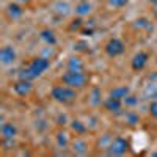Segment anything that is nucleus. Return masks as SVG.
I'll return each mask as SVG.
<instances>
[{"instance_id": "1", "label": "nucleus", "mask_w": 157, "mask_h": 157, "mask_svg": "<svg viewBox=\"0 0 157 157\" xmlns=\"http://www.w3.org/2000/svg\"><path fill=\"white\" fill-rule=\"evenodd\" d=\"M50 68V61L44 57H36L30 61L27 68H24L19 72V78H25V80H35L39 75H43L47 69Z\"/></svg>"}, {"instance_id": "2", "label": "nucleus", "mask_w": 157, "mask_h": 157, "mask_svg": "<svg viewBox=\"0 0 157 157\" xmlns=\"http://www.w3.org/2000/svg\"><path fill=\"white\" fill-rule=\"evenodd\" d=\"M50 96L54 101H57L60 104H71L78 98L75 88H71L68 85H55L50 90Z\"/></svg>"}, {"instance_id": "3", "label": "nucleus", "mask_w": 157, "mask_h": 157, "mask_svg": "<svg viewBox=\"0 0 157 157\" xmlns=\"http://www.w3.org/2000/svg\"><path fill=\"white\" fill-rule=\"evenodd\" d=\"M61 82H63L64 85L71 86V88L78 90V88L86 86V83H88V75H86L83 71H71V69H68L66 72L61 75Z\"/></svg>"}, {"instance_id": "4", "label": "nucleus", "mask_w": 157, "mask_h": 157, "mask_svg": "<svg viewBox=\"0 0 157 157\" xmlns=\"http://www.w3.org/2000/svg\"><path fill=\"white\" fill-rule=\"evenodd\" d=\"M129 151V141L123 137H116L110 141V145L107 146V152L110 155H124Z\"/></svg>"}, {"instance_id": "5", "label": "nucleus", "mask_w": 157, "mask_h": 157, "mask_svg": "<svg viewBox=\"0 0 157 157\" xmlns=\"http://www.w3.org/2000/svg\"><path fill=\"white\" fill-rule=\"evenodd\" d=\"M124 50H126V46H124V43L121 41L120 38H112L105 44V54L109 57H112V58L120 57L121 54H124Z\"/></svg>"}, {"instance_id": "6", "label": "nucleus", "mask_w": 157, "mask_h": 157, "mask_svg": "<svg viewBox=\"0 0 157 157\" xmlns=\"http://www.w3.org/2000/svg\"><path fill=\"white\" fill-rule=\"evenodd\" d=\"M13 91H14V94L24 98L27 96L30 91H32V80H25V78H19L17 82L13 83Z\"/></svg>"}, {"instance_id": "7", "label": "nucleus", "mask_w": 157, "mask_h": 157, "mask_svg": "<svg viewBox=\"0 0 157 157\" xmlns=\"http://www.w3.org/2000/svg\"><path fill=\"white\" fill-rule=\"evenodd\" d=\"M0 61L2 64L8 66V64H13L16 61V50L13 46H3L2 50H0Z\"/></svg>"}, {"instance_id": "8", "label": "nucleus", "mask_w": 157, "mask_h": 157, "mask_svg": "<svg viewBox=\"0 0 157 157\" xmlns=\"http://www.w3.org/2000/svg\"><path fill=\"white\" fill-rule=\"evenodd\" d=\"M123 102H124L123 99L109 96V99L104 102V109H105L107 112H110V113L118 115V113H121V110H123Z\"/></svg>"}, {"instance_id": "9", "label": "nucleus", "mask_w": 157, "mask_h": 157, "mask_svg": "<svg viewBox=\"0 0 157 157\" xmlns=\"http://www.w3.org/2000/svg\"><path fill=\"white\" fill-rule=\"evenodd\" d=\"M148 60H149V55L146 52H138V54L132 58V69L134 71L145 69V66L148 64Z\"/></svg>"}, {"instance_id": "10", "label": "nucleus", "mask_w": 157, "mask_h": 157, "mask_svg": "<svg viewBox=\"0 0 157 157\" xmlns=\"http://www.w3.org/2000/svg\"><path fill=\"white\" fill-rule=\"evenodd\" d=\"M0 130H2L3 140H13V138L17 135V127L13 124V123H3Z\"/></svg>"}, {"instance_id": "11", "label": "nucleus", "mask_w": 157, "mask_h": 157, "mask_svg": "<svg viewBox=\"0 0 157 157\" xmlns=\"http://www.w3.org/2000/svg\"><path fill=\"white\" fill-rule=\"evenodd\" d=\"M6 14H8L10 19L16 21V19H19V17L24 14V10H22V6L19 5V2H17V3H10V5L6 6Z\"/></svg>"}, {"instance_id": "12", "label": "nucleus", "mask_w": 157, "mask_h": 157, "mask_svg": "<svg viewBox=\"0 0 157 157\" xmlns=\"http://www.w3.org/2000/svg\"><path fill=\"white\" fill-rule=\"evenodd\" d=\"M91 10H93V6H91V3L88 2V0H82V2H78L75 5V14L83 17V16H88L90 14Z\"/></svg>"}, {"instance_id": "13", "label": "nucleus", "mask_w": 157, "mask_h": 157, "mask_svg": "<svg viewBox=\"0 0 157 157\" xmlns=\"http://www.w3.org/2000/svg\"><path fill=\"white\" fill-rule=\"evenodd\" d=\"M39 38H41V41L46 43L47 46H55L57 44V36L52 30H43L39 33Z\"/></svg>"}, {"instance_id": "14", "label": "nucleus", "mask_w": 157, "mask_h": 157, "mask_svg": "<svg viewBox=\"0 0 157 157\" xmlns=\"http://www.w3.org/2000/svg\"><path fill=\"white\" fill-rule=\"evenodd\" d=\"M129 94H130L129 86H116V88H113V90L110 91V96L118 98V99H123V101H124Z\"/></svg>"}, {"instance_id": "15", "label": "nucleus", "mask_w": 157, "mask_h": 157, "mask_svg": "<svg viewBox=\"0 0 157 157\" xmlns=\"http://www.w3.org/2000/svg\"><path fill=\"white\" fill-rule=\"evenodd\" d=\"M72 151L75 154H86L88 152V145L86 141L82 138H77L75 141H72Z\"/></svg>"}, {"instance_id": "16", "label": "nucleus", "mask_w": 157, "mask_h": 157, "mask_svg": "<svg viewBox=\"0 0 157 157\" xmlns=\"http://www.w3.org/2000/svg\"><path fill=\"white\" fill-rule=\"evenodd\" d=\"M66 66L71 71H83V61L78 57H71V58H68Z\"/></svg>"}, {"instance_id": "17", "label": "nucleus", "mask_w": 157, "mask_h": 157, "mask_svg": "<svg viewBox=\"0 0 157 157\" xmlns=\"http://www.w3.org/2000/svg\"><path fill=\"white\" fill-rule=\"evenodd\" d=\"M57 143L61 149H66L69 146V137H68V132H64V130H60L57 134Z\"/></svg>"}, {"instance_id": "18", "label": "nucleus", "mask_w": 157, "mask_h": 157, "mask_svg": "<svg viewBox=\"0 0 157 157\" xmlns=\"http://www.w3.org/2000/svg\"><path fill=\"white\" fill-rule=\"evenodd\" d=\"M71 129L75 132V135H83L86 132V126L82 121H78V120H72L71 121Z\"/></svg>"}, {"instance_id": "19", "label": "nucleus", "mask_w": 157, "mask_h": 157, "mask_svg": "<svg viewBox=\"0 0 157 157\" xmlns=\"http://www.w3.org/2000/svg\"><path fill=\"white\" fill-rule=\"evenodd\" d=\"M55 10H57L58 14L66 16L68 13H69V10H71V6H69V3H68V2H58V3L55 5Z\"/></svg>"}, {"instance_id": "20", "label": "nucleus", "mask_w": 157, "mask_h": 157, "mask_svg": "<svg viewBox=\"0 0 157 157\" xmlns=\"http://www.w3.org/2000/svg\"><path fill=\"white\" fill-rule=\"evenodd\" d=\"M107 3L110 8H115V10H120L123 6H126L129 3V0H107Z\"/></svg>"}, {"instance_id": "21", "label": "nucleus", "mask_w": 157, "mask_h": 157, "mask_svg": "<svg viewBox=\"0 0 157 157\" xmlns=\"http://www.w3.org/2000/svg\"><path fill=\"white\" fill-rule=\"evenodd\" d=\"M146 94L149 96V99L157 101V85H149L146 88Z\"/></svg>"}, {"instance_id": "22", "label": "nucleus", "mask_w": 157, "mask_h": 157, "mask_svg": "<svg viewBox=\"0 0 157 157\" xmlns=\"http://www.w3.org/2000/svg\"><path fill=\"white\" fill-rule=\"evenodd\" d=\"M149 115L154 118V120H157V101H152L149 104Z\"/></svg>"}, {"instance_id": "23", "label": "nucleus", "mask_w": 157, "mask_h": 157, "mask_svg": "<svg viewBox=\"0 0 157 157\" xmlns=\"http://www.w3.org/2000/svg\"><path fill=\"white\" fill-rule=\"evenodd\" d=\"M137 102H138V99H137L135 96H130V94L124 99V104H126V105H129V107H134Z\"/></svg>"}, {"instance_id": "24", "label": "nucleus", "mask_w": 157, "mask_h": 157, "mask_svg": "<svg viewBox=\"0 0 157 157\" xmlns=\"http://www.w3.org/2000/svg\"><path fill=\"white\" fill-rule=\"evenodd\" d=\"M127 118H129L130 124H137L138 123V116H135V115H127Z\"/></svg>"}, {"instance_id": "25", "label": "nucleus", "mask_w": 157, "mask_h": 157, "mask_svg": "<svg viewBox=\"0 0 157 157\" xmlns=\"http://www.w3.org/2000/svg\"><path fill=\"white\" fill-rule=\"evenodd\" d=\"M135 22H137V24H135V27H145V25H148L145 19H137Z\"/></svg>"}, {"instance_id": "26", "label": "nucleus", "mask_w": 157, "mask_h": 157, "mask_svg": "<svg viewBox=\"0 0 157 157\" xmlns=\"http://www.w3.org/2000/svg\"><path fill=\"white\" fill-rule=\"evenodd\" d=\"M58 124H60V126H64V124H66V116H64V115L58 118Z\"/></svg>"}, {"instance_id": "27", "label": "nucleus", "mask_w": 157, "mask_h": 157, "mask_svg": "<svg viewBox=\"0 0 157 157\" xmlns=\"http://www.w3.org/2000/svg\"><path fill=\"white\" fill-rule=\"evenodd\" d=\"M74 22H75V24H72V29H78V27H80V22H82V21L77 19V21H74Z\"/></svg>"}, {"instance_id": "28", "label": "nucleus", "mask_w": 157, "mask_h": 157, "mask_svg": "<svg viewBox=\"0 0 157 157\" xmlns=\"http://www.w3.org/2000/svg\"><path fill=\"white\" fill-rule=\"evenodd\" d=\"M19 3H27V2H30V0H17Z\"/></svg>"}]
</instances>
